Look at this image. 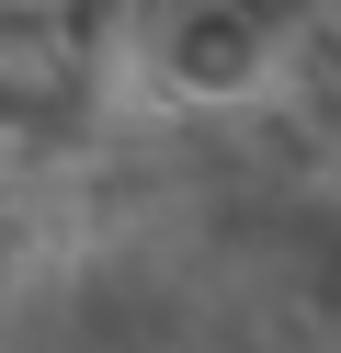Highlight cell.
Wrapping results in <instances>:
<instances>
[{
	"label": "cell",
	"instance_id": "3957f363",
	"mask_svg": "<svg viewBox=\"0 0 341 353\" xmlns=\"http://www.w3.org/2000/svg\"><path fill=\"white\" fill-rule=\"evenodd\" d=\"M307 23H318V34H330V46H341V0H307Z\"/></svg>",
	"mask_w": 341,
	"mask_h": 353
},
{
	"label": "cell",
	"instance_id": "7a4b0ae2",
	"mask_svg": "<svg viewBox=\"0 0 341 353\" xmlns=\"http://www.w3.org/2000/svg\"><path fill=\"white\" fill-rule=\"evenodd\" d=\"M114 92V12L103 0H0V160L68 148Z\"/></svg>",
	"mask_w": 341,
	"mask_h": 353
},
{
	"label": "cell",
	"instance_id": "6da1fadb",
	"mask_svg": "<svg viewBox=\"0 0 341 353\" xmlns=\"http://www.w3.org/2000/svg\"><path fill=\"white\" fill-rule=\"evenodd\" d=\"M114 69H136V92L182 114H239L296 80V12L285 0H148L136 23H114Z\"/></svg>",
	"mask_w": 341,
	"mask_h": 353
}]
</instances>
